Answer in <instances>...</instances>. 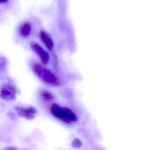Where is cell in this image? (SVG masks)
Wrapping results in <instances>:
<instances>
[{"label": "cell", "instance_id": "1", "mask_svg": "<svg viewBox=\"0 0 150 150\" xmlns=\"http://www.w3.org/2000/svg\"><path fill=\"white\" fill-rule=\"evenodd\" d=\"M51 111L54 117L67 124H71L77 120L75 113L67 108L54 104L51 107Z\"/></svg>", "mask_w": 150, "mask_h": 150}, {"label": "cell", "instance_id": "2", "mask_svg": "<svg viewBox=\"0 0 150 150\" xmlns=\"http://www.w3.org/2000/svg\"><path fill=\"white\" fill-rule=\"evenodd\" d=\"M32 67L35 75L44 83L52 86L59 84L58 78L49 69L38 63H33Z\"/></svg>", "mask_w": 150, "mask_h": 150}, {"label": "cell", "instance_id": "3", "mask_svg": "<svg viewBox=\"0 0 150 150\" xmlns=\"http://www.w3.org/2000/svg\"><path fill=\"white\" fill-rule=\"evenodd\" d=\"M16 97V90L12 85L6 83L0 88V98L7 101L14 100Z\"/></svg>", "mask_w": 150, "mask_h": 150}, {"label": "cell", "instance_id": "4", "mask_svg": "<svg viewBox=\"0 0 150 150\" xmlns=\"http://www.w3.org/2000/svg\"><path fill=\"white\" fill-rule=\"evenodd\" d=\"M14 109L18 116L28 120L34 119L38 113L37 109L33 106L27 107L16 106Z\"/></svg>", "mask_w": 150, "mask_h": 150}, {"label": "cell", "instance_id": "5", "mask_svg": "<svg viewBox=\"0 0 150 150\" xmlns=\"http://www.w3.org/2000/svg\"><path fill=\"white\" fill-rule=\"evenodd\" d=\"M30 47L33 52L38 56L43 64H48L50 56L48 53L40 45L36 42H33L30 43Z\"/></svg>", "mask_w": 150, "mask_h": 150}, {"label": "cell", "instance_id": "6", "mask_svg": "<svg viewBox=\"0 0 150 150\" xmlns=\"http://www.w3.org/2000/svg\"><path fill=\"white\" fill-rule=\"evenodd\" d=\"M40 38L47 49L51 52H53L54 45L53 41L50 36L45 32L42 31L40 33Z\"/></svg>", "mask_w": 150, "mask_h": 150}, {"label": "cell", "instance_id": "7", "mask_svg": "<svg viewBox=\"0 0 150 150\" xmlns=\"http://www.w3.org/2000/svg\"><path fill=\"white\" fill-rule=\"evenodd\" d=\"M32 25L29 22H25L22 23L18 28V33L22 38H28L32 31Z\"/></svg>", "mask_w": 150, "mask_h": 150}, {"label": "cell", "instance_id": "8", "mask_svg": "<svg viewBox=\"0 0 150 150\" xmlns=\"http://www.w3.org/2000/svg\"><path fill=\"white\" fill-rule=\"evenodd\" d=\"M41 99L45 101H50L53 100L54 96L51 92L47 91H42L40 93Z\"/></svg>", "mask_w": 150, "mask_h": 150}, {"label": "cell", "instance_id": "9", "mask_svg": "<svg viewBox=\"0 0 150 150\" xmlns=\"http://www.w3.org/2000/svg\"><path fill=\"white\" fill-rule=\"evenodd\" d=\"M7 65V61L6 58L0 56V74L5 71Z\"/></svg>", "mask_w": 150, "mask_h": 150}, {"label": "cell", "instance_id": "10", "mask_svg": "<svg viewBox=\"0 0 150 150\" xmlns=\"http://www.w3.org/2000/svg\"><path fill=\"white\" fill-rule=\"evenodd\" d=\"M71 145L74 149H79L82 147V142L79 138H75L72 142Z\"/></svg>", "mask_w": 150, "mask_h": 150}, {"label": "cell", "instance_id": "11", "mask_svg": "<svg viewBox=\"0 0 150 150\" xmlns=\"http://www.w3.org/2000/svg\"><path fill=\"white\" fill-rule=\"evenodd\" d=\"M8 0H0V4L5 3L7 2Z\"/></svg>", "mask_w": 150, "mask_h": 150}, {"label": "cell", "instance_id": "12", "mask_svg": "<svg viewBox=\"0 0 150 150\" xmlns=\"http://www.w3.org/2000/svg\"><path fill=\"white\" fill-rule=\"evenodd\" d=\"M7 150H14L13 149H8Z\"/></svg>", "mask_w": 150, "mask_h": 150}]
</instances>
